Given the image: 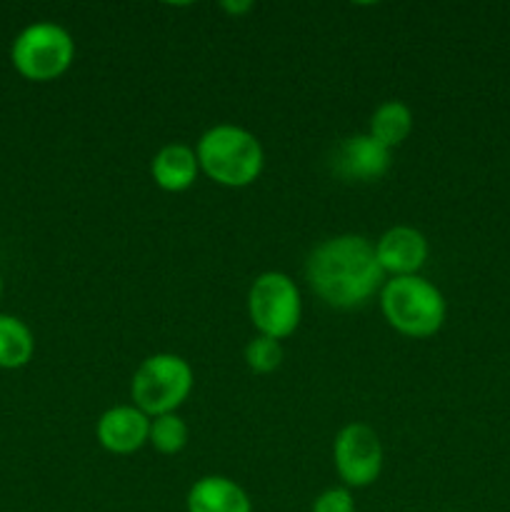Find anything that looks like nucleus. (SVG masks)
Instances as JSON below:
<instances>
[{
    "label": "nucleus",
    "instance_id": "nucleus-1",
    "mask_svg": "<svg viewBox=\"0 0 510 512\" xmlns=\"http://www.w3.org/2000/svg\"><path fill=\"white\" fill-rule=\"evenodd\" d=\"M305 278L325 305L340 310L360 308L385 285L375 248L360 235L323 240L308 255Z\"/></svg>",
    "mask_w": 510,
    "mask_h": 512
},
{
    "label": "nucleus",
    "instance_id": "nucleus-2",
    "mask_svg": "<svg viewBox=\"0 0 510 512\" xmlns=\"http://www.w3.org/2000/svg\"><path fill=\"white\" fill-rule=\"evenodd\" d=\"M198 165L210 180L225 188H248L260 178L265 153L260 140L238 125H213L198 140Z\"/></svg>",
    "mask_w": 510,
    "mask_h": 512
},
{
    "label": "nucleus",
    "instance_id": "nucleus-3",
    "mask_svg": "<svg viewBox=\"0 0 510 512\" xmlns=\"http://www.w3.org/2000/svg\"><path fill=\"white\" fill-rule=\"evenodd\" d=\"M380 310L393 330L405 338L423 340L438 333L445 323L443 293L420 275L390 278L380 288Z\"/></svg>",
    "mask_w": 510,
    "mask_h": 512
},
{
    "label": "nucleus",
    "instance_id": "nucleus-4",
    "mask_svg": "<svg viewBox=\"0 0 510 512\" xmlns=\"http://www.w3.org/2000/svg\"><path fill=\"white\" fill-rule=\"evenodd\" d=\"M193 368L185 358L173 353H155L135 370L130 395L135 408L148 418L175 413L193 390Z\"/></svg>",
    "mask_w": 510,
    "mask_h": 512
},
{
    "label": "nucleus",
    "instance_id": "nucleus-5",
    "mask_svg": "<svg viewBox=\"0 0 510 512\" xmlns=\"http://www.w3.org/2000/svg\"><path fill=\"white\" fill-rule=\"evenodd\" d=\"M248 315L258 335L285 340L298 330L303 315L300 290L290 275L268 270L258 275L248 293Z\"/></svg>",
    "mask_w": 510,
    "mask_h": 512
},
{
    "label": "nucleus",
    "instance_id": "nucleus-6",
    "mask_svg": "<svg viewBox=\"0 0 510 512\" xmlns=\"http://www.w3.org/2000/svg\"><path fill=\"white\" fill-rule=\"evenodd\" d=\"M10 58L25 80L48 83L60 78L73 65L75 40L60 25L33 23L15 38Z\"/></svg>",
    "mask_w": 510,
    "mask_h": 512
},
{
    "label": "nucleus",
    "instance_id": "nucleus-7",
    "mask_svg": "<svg viewBox=\"0 0 510 512\" xmlns=\"http://www.w3.org/2000/svg\"><path fill=\"white\" fill-rule=\"evenodd\" d=\"M333 463L345 488H368L383 473V445L365 423H350L333 443Z\"/></svg>",
    "mask_w": 510,
    "mask_h": 512
},
{
    "label": "nucleus",
    "instance_id": "nucleus-8",
    "mask_svg": "<svg viewBox=\"0 0 510 512\" xmlns=\"http://www.w3.org/2000/svg\"><path fill=\"white\" fill-rule=\"evenodd\" d=\"M390 153L368 133L350 135L335 148L333 173L345 183H375L390 170Z\"/></svg>",
    "mask_w": 510,
    "mask_h": 512
},
{
    "label": "nucleus",
    "instance_id": "nucleus-9",
    "mask_svg": "<svg viewBox=\"0 0 510 512\" xmlns=\"http://www.w3.org/2000/svg\"><path fill=\"white\" fill-rule=\"evenodd\" d=\"M373 248L383 273L393 275V278L418 275V270L428 260V240L410 225H395V228L385 230Z\"/></svg>",
    "mask_w": 510,
    "mask_h": 512
},
{
    "label": "nucleus",
    "instance_id": "nucleus-10",
    "mask_svg": "<svg viewBox=\"0 0 510 512\" xmlns=\"http://www.w3.org/2000/svg\"><path fill=\"white\" fill-rule=\"evenodd\" d=\"M98 443L113 455H130L148 443L150 418L135 405H115L95 425Z\"/></svg>",
    "mask_w": 510,
    "mask_h": 512
},
{
    "label": "nucleus",
    "instance_id": "nucleus-11",
    "mask_svg": "<svg viewBox=\"0 0 510 512\" xmlns=\"http://www.w3.org/2000/svg\"><path fill=\"white\" fill-rule=\"evenodd\" d=\"M185 508L188 512H253V503L235 480L205 475L188 490Z\"/></svg>",
    "mask_w": 510,
    "mask_h": 512
},
{
    "label": "nucleus",
    "instance_id": "nucleus-12",
    "mask_svg": "<svg viewBox=\"0 0 510 512\" xmlns=\"http://www.w3.org/2000/svg\"><path fill=\"white\" fill-rule=\"evenodd\" d=\"M198 173V155L190 145L183 143H170L160 148L150 163V175L165 193H183V190L193 188Z\"/></svg>",
    "mask_w": 510,
    "mask_h": 512
},
{
    "label": "nucleus",
    "instance_id": "nucleus-13",
    "mask_svg": "<svg viewBox=\"0 0 510 512\" xmlns=\"http://www.w3.org/2000/svg\"><path fill=\"white\" fill-rule=\"evenodd\" d=\"M410 133H413V110L400 100H388L370 118L368 135H373L388 150L403 145Z\"/></svg>",
    "mask_w": 510,
    "mask_h": 512
},
{
    "label": "nucleus",
    "instance_id": "nucleus-14",
    "mask_svg": "<svg viewBox=\"0 0 510 512\" xmlns=\"http://www.w3.org/2000/svg\"><path fill=\"white\" fill-rule=\"evenodd\" d=\"M35 340L28 325L15 315L0 313V368L15 370L33 358Z\"/></svg>",
    "mask_w": 510,
    "mask_h": 512
},
{
    "label": "nucleus",
    "instance_id": "nucleus-15",
    "mask_svg": "<svg viewBox=\"0 0 510 512\" xmlns=\"http://www.w3.org/2000/svg\"><path fill=\"white\" fill-rule=\"evenodd\" d=\"M148 443L163 455H178L188 445V425L175 413L150 418Z\"/></svg>",
    "mask_w": 510,
    "mask_h": 512
},
{
    "label": "nucleus",
    "instance_id": "nucleus-16",
    "mask_svg": "<svg viewBox=\"0 0 510 512\" xmlns=\"http://www.w3.org/2000/svg\"><path fill=\"white\" fill-rule=\"evenodd\" d=\"M245 363H248V368L258 375L273 373V370H278L280 363H283V345H280L278 340L258 335V338H253L245 345Z\"/></svg>",
    "mask_w": 510,
    "mask_h": 512
},
{
    "label": "nucleus",
    "instance_id": "nucleus-17",
    "mask_svg": "<svg viewBox=\"0 0 510 512\" xmlns=\"http://www.w3.org/2000/svg\"><path fill=\"white\" fill-rule=\"evenodd\" d=\"M310 512H355V498L348 488H328L315 498Z\"/></svg>",
    "mask_w": 510,
    "mask_h": 512
},
{
    "label": "nucleus",
    "instance_id": "nucleus-18",
    "mask_svg": "<svg viewBox=\"0 0 510 512\" xmlns=\"http://www.w3.org/2000/svg\"><path fill=\"white\" fill-rule=\"evenodd\" d=\"M223 10H228L233 15H243L248 10H253V3H223Z\"/></svg>",
    "mask_w": 510,
    "mask_h": 512
},
{
    "label": "nucleus",
    "instance_id": "nucleus-19",
    "mask_svg": "<svg viewBox=\"0 0 510 512\" xmlns=\"http://www.w3.org/2000/svg\"><path fill=\"white\" fill-rule=\"evenodd\" d=\"M0 295H3V278H0Z\"/></svg>",
    "mask_w": 510,
    "mask_h": 512
}]
</instances>
